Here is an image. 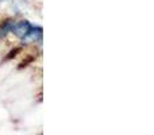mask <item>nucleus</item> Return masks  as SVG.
Listing matches in <instances>:
<instances>
[{"label": "nucleus", "mask_w": 154, "mask_h": 135, "mask_svg": "<svg viewBox=\"0 0 154 135\" xmlns=\"http://www.w3.org/2000/svg\"><path fill=\"white\" fill-rule=\"evenodd\" d=\"M12 24H14V22L7 20L2 27H0V38H3L5 34H8V32H11V27H12Z\"/></svg>", "instance_id": "2"}, {"label": "nucleus", "mask_w": 154, "mask_h": 135, "mask_svg": "<svg viewBox=\"0 0 154 135\" xmlns=\"http://www.w3.org/2000/svg\"><path fill=\"white\" fill-rule=\"evenodd\" d=\"M31 29H32V26L27 20H19V22H14L12 27H11V32H14L16 37L23 39L31 31Z\"/></svg>", "instance_id": "1"}]
</instances>
